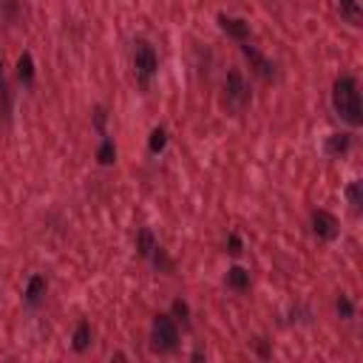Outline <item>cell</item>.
Wrapping results in <instances>:
<instances>
[{
  "mask_svg": "<svg viewBox=\"0 0 363 363\" xmlns=\"http://www.w3.org/2000/svg\"><path fill=\"white\" fill-rule=\"evenodd\" d=\"M332 108H335V113H337L346 125H352V128H360V125H363L360 85H357L354 77L343 74V77L335 79V85H332Z\"/></svg>",
  "mask_w": 363,
  "mask_h": 363,
  "instance_id": "cell-1",
  "label": "cell"
},
{
  "mask_svg": "<svg viewBox=\"0 0 363 363\" xmlns=\"http://www.w3.org/2000/svg\"><path fill=\"white\" fill-rule=\"evenodd\" d=\"M179 346V326L173 315H156L150 323V349L156 354H167Z\"/></svg>",
  "mask_w": 363,
  "mask_h": 363,
  "instance_id": "cell-2",
  "label": "cell"
},
{
  "mask_svg": "<svg viewBox=\"0 0 363 363\" xmlns=\"http://www.w3.org/2000/svg\"><path fill=\"white\" fill-rule=\"evenodd\" d=\"M224 105L230 111H244L250 105V85L238 68H230L224 77Z\"/></svg>",
  "mask_w": 363,
  "mask_h": 363,
  "instance_id": "cell-3",
  "label": "cell"
},
{
  "mask_svg": "<svg viewBox=\"0 0 363 363\" xmlns=\"http://www.w3.org/2000/svg\"><path fill=\"white\" fill-rule=\"evenodd\" d=\"M133 68H136V77H139L142 85H147L153 79V74L159 71V57H156V51L147 40L133 43Z\"/></svg>",
  "mask_w": 363,
  "mask_h": 363,
  "instance_id": "cell-4",
  "label": "cell"
},
{
  "mask_svg": "<svg viewBox=\"0 0 363 363\" xmlns=\"http://www.w3.org/2000/svg\"><path fill=\"white\" fill-rule=\"evenodd\" d=\"M312 233L320 238V241H335L337 233H340V224L337 218L329 213V210H312Z\"/></svg>",
  "mask_w": 363,
  "mask_h": 363,
  "instance_id": "cell-5",
  "label": "cell"
},
{
  "mask_svg": "<svg viewBox=\"0 0 363 363\" xmlns=\"http://www.w3.org/2000/svg\"><path fill=\"white\" fill-rule=\"evenodd\" d=\"M241 54L250 60V68H252L258 77H264V79H272V77H275V65H272V60H267L255 45H250V40L241 43Z\"/></svg>",
  "mask_w": 363,
  "mask_h": 363,
  "instance_id": "cell-6",
  "label": "cell"
},
{
  "mask_svg": "<svg viewBox=\"0 0 363 363\" xmlns=\"http://www.w3.org/2000/svg\"><path fill=\"white\" fill-rule=\"evenodd\" d=\"M218 26H221V31H224V34H230V37H233V40H238V43L250 40V23H247L244 17L218 14Z\"/></svg>",
  "mask_w": 363,
  "mask_h": 363,
  "instance_id": "cell-7",
  "label": "cell"
},
{
  "mask_svg": "<svg viewBox=\"0 0 363 363\" xmlns=\"http://www.w3.org/2000/svg\"><path fill=\"white\" fill-rule=\"evenodd\" d=\"M45 289H48V281L43 275H31L28 278V286H26V303L28 306H37L45 298Z\"/></svg>",
  "mask_w": 363,
  "mask_h": 363,
  "instance_id": "cell-8",
  "label": "cell"
},
{
  "mask_svg": "<svg viewBox=\"0 0 363 363\" xmlns=\"http://www.w3.org/2000/svg\"><path fill=\"white\" fill-rule=\"evenodd\" d=\"M323 147H326V156L337 159V156H343V153L352 147V136H349V133H332Z\"/></svg>",
  "mask_w": 363,
  "mask_h": 363,
  "instance_id": "cell-9",
  "label": "cell"
},
{
  "mask_svg": "<svg viewBox=\"0 0 363 363\" xmlns=\"http://www.w3.org/2000/svg\"><path fill=\"white\" fill-rule=\"evenodd\" d=\"M227 286L235 289V292L250 289V272H247L244 267H230V269H227Z\"/></svg>",
  "mask_w": 363,
  "mask_h": 363,
  "instance_id": "cell-10",
  "label": "cell"
},
{
  "mask_svg": "<svg viewBox=\"0 0 363 363\" xmlns=\"http://www.w3.org/2000/svg\"><path fill=\"white\" fill-rule=\"evenodd\" d=\"M91 337H94L91 323H88V320H79V323H77V329H74V337H71V340H74V343H71V346H74V352H85V349L91 346Z\"/></svg>",
  "mask_w": 363,
  "mask_h": 363,
  "instance_id": "cell-11",
  "label": "cell"
},
{
  "mask_svg": "<svg viewBox=\"0 0 363 363\" xmlns=\"http://www.w3.org/2000/svg\"><path fill=\"white\" fill-rule=\"evenodd\" d=\"M17 77L23 85H34V57L28 51H23L17 60Z\"/></svg>",
  "mask_w": 363,
  "mask_h": 363,
  "instance_id": "cell-12",
  "label": "cell"
},
{
  "mask_svg": "<svg viewBox=\"0 0 363 363\" xmlns=\"http://www.w3.org/2000/svg\"><path fill=\"white\" fill-rule=\"evenodd\" d=\"M156 238H153V233L147 230V227H142L139 233H136V252L142 255V258H150L153 255V250H156Z\"/></svg>",
  "mask_w": 363,
  "mask_h": 363,
  "instance_id": "cell-13",
  "label": "cell"
},
{
  "mask_svg": "<svg viewBox=\"0 0 363 363\" xmlns=\"http://www.w3.org/2000/svg\"><path fill=\"white\" fill-rule=\"evenodd\" d=\"M96 162H99L102 167H108V164L116 162V145H113L111 136H102V142H99V147H96Z\"/></svg>",
  "mask_w": 363,
  "mask_h": 363,
  "instance_id": "cell-14",
  "label": "cell"
},
{
  "mask_svg": "<svg viewBox=\"0 0 363 363\" xmlns=\"http://www.w3.org/2000/svg\"><path fill=\"white\" fill-rule=\"evenodd\" d=\"M337 11H340V17L346 20V23H352V26H360V3L357 0H337Z\"/></svg>",
  "mask_w": 363,
  "mask_h": 363,
  "instance_id": "cell-15",
  "label": "cell"
},
{
  "mask_svg": "<svg viewBox=\"0 0 363 363\" xmlns=\"http://www.w3.org/2000/svg\"><path fill=\"white\" fill-rule=\"evenodd\" d=\"M164 145H167V130H164V128H153L150 136H147V150H150L153 156H159V153L164 150Z\"/></svg>",
  "mask_w": 363,
  "mask_h": 363,
  "instance_id": "cell-16",
  "label": "cell"
},
{
  "mask_svg": "<svg viewBox=\"0 0 363 363\" xmlns=\"http://www.w3.org/2000/svg\"><path fill=\"white\" fill-rule=\"evenodd\" d=\"M346 199H349L352 210L360 213V207H363V187H360V182H349V187H346Z\"/></svg>",
  "mask_w": 363,
  "mask_h": 363,
  "instance_id": "cell-17",
  "label": "cell"
},
{
  "mask_svg": "<svg viewBox=\"0 0 363 363\" xmlns=\"http://www.w3.org/2000/svg\"><path fill=\"white\" fill-rule=\"evenodd\" d=\"M335 312H337L343 320H352V318H354V303L349 301V295L340 292V295L335 298Z\"/></svg>",
  "mask_w": 363,
  "mask_h": 363,
  "instance_id": "cell-18",
  "label": "cell"
},
{
  "mask_svg": "<svg viewBox=\"0 0 363 363\" xmlns=\"http://www.w3.org/2000/svg\"><path fill=\"white\" fill-rule=\"evenodd\" d=\"M170 312H173V320H182L184 326H190V306H187V301L176 298V301L170 303Z\"/></svg>",
  "mask_w": 363,
  "mask_h": 363,
  "instance_id": "cell-19",
  "label": "cell"
},
{
  "mask_svg": "<svg viewBox=\"0 0 363 363\" xmlns=\"http://www.w3.org/2000/svg\"><path fill=\"white\" fill-rule=\"evenodd\" d=\"M241 247H244V244H241V235H238V233H230V235H227V252H230V255H238Z\"/></svg>",
  "mask_w": 363,
  "mask_h": 363,
  "instance_id": "cell-20",
  "label": "cell"
},
{
  "mask_svg": "<svg viewBox=\"0 0 363 363\" xmlns=\"http://www.w3.org/2000/svg\"><path fill=\"white\" fill-rule=\"evenodd\" d=\"M255 349H258V354H261V357H269V343H267L264 337H258V343H255Z\"/></svg>",
  "mask_w": 363,
  "mask_h": 363,
  "instance_id": "cell-21",
  "label": "cell"
},
{
  "mask_svg": "<svg viewBox=\"0 0 363 363\" xmlns=\"http://www.w3.org/2000/svg\"><path fill=\"white\" fill-rule=\"evenodd\" d=\"M0 82H3V62H0Z\"/></svg>",
  "mask_w": 363,
  "mask_h": 363,
  "instance_id": "cell-22",
  "label": "cell"
}]
</instances>
